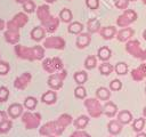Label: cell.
<instances>
[{
	"label": "cell",
	"mask_w": 146,
	"mask_h": 137,
	"mask_svg": "<svg viewBox=\"0 0 146 137\" xmlns=\"http://www.w3.org/2000/svg\"><path fill=\"white\" fill-rule=\"evenodd\" d=\"M15 53L17 57L27 61H41L44 57V48L42 46H34L30 48L22 45H16Z\"/></svg>",
	"instance_id": "1"
},
{
	"label": "cell",
	"mask_w": 146,
	"mask_h": 137,
	"mask_svg": "<svg viewBox=\"0 0 146 137\" xmlns=\"http://www.w3.org/2000/svg\"><path fill=\"white\" fill-rule=\"evenodd\" d=\"M125 50L129 55L135 58L145 61L146 59V49L140 47V42L138 40H129L125 43Z\"/></svg>",
	"instance_id": "2"
},
{
	"label": "cell",
	"mask_w": 146,
	"mask_h": 137,
	"mask_svg": "<svg viewBox=\"0 0 146 137\" xmlns=\"http://www.w3.org/2000/svg\"><path fill=\"white\" fill-rule=\"evenodd\" d=\"M84 106L91 118H99L104 113L103 106L98 98H87L84 100Z\"/></svg>",
	"instance_id": "3"
},
{
	"label": "cell",
	"mask_w": 146,
	"mask_h": 137,
	"mask_svg": "<svg viewBox=\"0 0 146 137\" xmlns=\"http://www.w3.org/2000/svg\"><path fill=\"white\" fill-rule=\"evenodd\" d=\"M22 121L26 129H35L40 126L41 122V114L34 112H25L22 114Z\"/></svg>",
	"instance_id": "4"
},
{
	"label": "cell",
	"mask_w": 146,
	"mask_h": 137,
	"mask_svg": "<svg viewBox=\"0 0 146 137\" xmlns=\"http://www.w3.org/2000/svg\"><path fill=\"white\" fill-rule=\"evenodd\" d=\"M137 13L132 9H125L116 19V24L120 27H128L131 23L137 21Z\"/></svg>",
	"instance_id": "5"
},
{
	"label": "cell",
	"mask_w": 146,
	"mask_h": 137,
	"mask_svg": "<svg viewBox=\"0 0 146 137\" xmlns=\"http://www.w3.org/2000/svg\"><path fill=\"white\" fill-rule=\"evenodd\" d=\"M66 75H67V72L65 70H62L59 72H56V73L51 74L48 78L47 83H48V86L52 90H58V89H60L63 87V82H64Z\"/></svg>",
	"instance_id": "6"
},
{
	"label": "cell",
	"mask_w": 146,
	"mask_h": 137,
	"mask_svg": "<svg viewBox=\"0 0 146 137\" xmlns=\"http://www.w3.org/2000/svg\"><path fill=\"white\" fill-rule=\"evenodd\" d=\"M29 22V17L25 13H18L16 14L11 21L7 23V30H14L18 31L21 27H23L26 23Z\"/></svg>",
	"instance_id": "7"
},
{
	"label": "cell",
	"mask_w": 146,
	"mask_h": 137,
	"mask_svg": "<svg viewBox=\"0 0 146 137\" xmlns=\"http://www.w3.org/2000/svg\"><path fill=\"white\" fill-rule=\"evenodd\" d=\"M65 40L60 37H48L43 41V47L49 49H64L65 48Z\"/></svg>",
	"instance_id": "8"
},
{
	"label": "cell",
	"mask_w": 146,
	"mask_h": 137,
	"mask_svg": "<svg viewBox=\"0 0 146 137\" xmlns=\"http://www.w3.org/2000/svg\"><path fill=\"white\" fill-rule=\"evenodd\" d=\"M40 135L42 136H59L60 132L57 128V124H56V121H49L47 123H44L40 130H39Z\"/></svg>",
	"instance_id": "9"
},
{
	"label": "cell",
	"mask_w": 146,
	"mask_h": 137,
	"mask_svg": "<svg viewBox=\"0 0 146 137\" xmlns=\"http://www.w3.org/2000/svg\"><path fill=\"white\" fill-rule=\"evenodd\" d=\"M31 79H32L31 73L25 72V73H23L22 75H19L18 78L15 79V81H14V87H15L16 89L23 90V89H25V88L29 86V83L31 82Z\"/></svg>",
	"instance_id": "10"
},
{
	"label": "cell",
	"mask_w": 146,
	"mask_h": 137,
	"mask_svg": "<svg viewBox=\"0 0 146 137\" xmlns=\"http://www.w3.org/2000/svg\"><path fill=\"white\" fill-rule=\"evenodd\" d=\"M72 121H73V120H72V116H71L70 114H66V113L62 114V115L56 120V124H57V128H58L60 135L63 134V131L65 130V128L72 123Z\"/></svg>",
	"instance_id": "11"
},
{
	"label": "cell",
	"mask_w": 146,
	"mask_h": 137,
	"mask_svg": "<svg viewBox=\"0 0 146 137\" xmlns=\"http://www.w3.org/2000/svg\"><path fill=\"white\" fill-rule=\"evenodd\" d=\"M41 24H42V26L44 27V30L47 32L52 33V32H55L57 30V27L59 25V18H57L55 16H50L46 22H43Z\"/></svg>",
	"instance_id": "12"
},
{
	"label": "cell",
	"mask_w": 146,
	"mask_h": 137,
	"mask_svg": "<svg viewBox=\"0 0 146 137\" xmlns=\"http://www.w3.org/2000/svg\"><path fill=\"white\" fill-rule=\"evenodd\" d=\"M133 34H135L133 29H131V27H123V29H121L116 33V39L120 42H125V41H129L130 38L133 37Z\"/></svg>",
	"instance_id": "13"
},
{
	"label": "cell",
	"mask_w": 146,
	"mask_h": 137,
	"mask_svg": "<svg viewBox=\"0 0 146 137\" xmlns=\"http://www.w3.org/2000/svg\"><path fill=\"white\" fill-rule=\"evenodd\" d=\"M131 78L135 81H141L146 78V64H140L138 67L131 71Z\"/></svg>",
	"instance_id": "14"
},
{
	"label": "cell",
	"mask_w": 146,
	"mask_h": 137,
	"mask_svg": "<svg viewBox=\"0 0 146 137\" xmlns=\"http://www.w3.org/2000/svg\"><path fill=\"white\" fill-rule=\"evenodd\" d=\"M36 16L39 18V21L41 23L46 22L51 15H50V9H49V6L48 5H41L36 8Z\"/></svg>",
	"instance_id": "15"
},
{
	"label": "cell",
	"mask_w": 146,
	"mask_h": 137,
	"mask_svg": "<svg viewBox=\"0 0 146 137\" xmlns=\"http://www.w3.org/2000/svg\"><path fill=\"white\" fill-rule=\"evenodd\" d=\"M91 41V37H90V33H80L78 37H76V47L80 48V49H83L86 48L87 46H89Z\"/></svg>",
	"instance_id": "16"
},
{
	"label": "cell",
	"mask_w": 146,
	"mask_h": 137,
	"mask_svg": "<svg viewBox=\"0 0 146 137\" xmlns=\"http://www.w3.org/2000/svg\"><path fill=\"white\" fill-rule=\"evenodd\" d=\"M19 32L18 31H14V30H7L5 32V39L8 43L10 45H17L19 41Z\"/></svg>",
	"instance_id": "17"
},
{
	"label": "cell",
	"mask_w": 146,
	"mask_h": 137,
	"mask_svg": "<svg viewBox=\"0 0 146 137\" xmlns=\"http://www.w3.org/2000/svg\"><path fill=\"white\" fill-rule=\"evenodd\" d=\"M99 33L100 35L103 37V39L105 40H111L112 38L115 37V34L117 33L116 32V27L115 26H105V27H102L99 30Z\"/></svg>",
	"instance_id": "18"
},
{
	"label": "cell",
	"mask_w": 146,
	"mask_h": 137,
	"mask_svg": "<svg viewBox=\"0 0 146 137\" xmlns=\"http://www.w3.org/2000/svg\"><path fill=\"white\" fill-rule=\"evenodd\" d=\"M8 114H9V116L13 118V119L18 118L19 115L23 114V106H22L21 104H18V103L11 104V105L8 107Z\"/></svg>",
	"instance_id": "19"
},
{
	"label": "cell",
	"mask_w": 146,
	"mask_h": 137,
	"mask_svg": "<svg viewBox=\"0 0 146 137\" xmlns=\"http://www.w3.org/2000/svg\"><path fill=\"white\" fill-rule=\"evenodd\" d=\"M103 111H104V114H105V115H107V116H110V118H113V116L117 113V106H116L113 102L108 100V102H106L105 105L103 106Z\"/></svg>",
	"instance_id": "20"
},
{
	"label": "cell",
	"mask_w": 146,
	"mask_h": 137,
	"mask_svg": "<svg viewBox=\"0 0 146 137\" xmlns=\"http://www.w3.org/2000/svg\"><path fill=\"white\" fill-rule=\"evenodd\" d=\"M46 35V30L43 26H35L31 31V38L34 41H41Z\"/></svg>",
	"instance_id": "21"
},
{
	"label": "cell",
	"mask_w": 146,
	"mask_h": 137,
	"mask_svg": "<svg viewBox=\"0 0 146 137\" xmlns=\"http://www.w3.org/2000/svg\"><path fill=\"white\" fill-rule=\"evenodd\" d=\"M107 128L111 135H117L122 130V123L119 120H111L107 124Z\"/></svg>",
	"instance_id": "22"
},
{
	"label": "cell",
	"mask_w": 146,
	"mask_h": 137,
	"mask_svg": "<svg viewBox=\"0 0 146 137\" xmlns=\"http://www.w3.org/2000/svg\"><path fill=\"white\" fill-rule=\"evenodd\" d=\"M87 30L88 33H96L100 30V22L98 18H90L87 22Z\"/></svg>",
	"instance_id": "23"
},
{
	"label": "cell",
	"mask_w": 146,
	"mask_h": 137,
	"mask_svg": "<svg viewBox=\"0 0 146 137\" xmlns=\"http://www.w3.org/2000/svg\"><path fill=\"white\" fill-rule=\"evenodd\" d=\"M56 99H57V95L54 90H48L44 94H42V96H41V100L44 104H48V105L54 104L56 102Z\"/></svg>",
	"instance_id": "24"
},
{
	"label": "cell",
	"mask_w": 146,
	"mask_h": 137,
	"mask_svg": "<svg viewBox=\"0 0 146 137\" xmlns=\"http://www.w3.org/2000/svg\"><path fill=\"white\" fill-rule=\"evenodd\" d=\"M97 55H98V58H99L100 61L106 62V61H108V59L111 58V56H112V51H111V49H110L108 47L103 46V47H100V48L98 49Z\"/></svg>",
	"instance_id": "25"
},
{
	"label": "cell",
	"mask_w": 146,
	"mask_h": 137,
	"mask_svg": "<svg viewBox=\"0 0 146 137\" xmlns=\"http://www.w3.org/2000/svg\"><path fill=\"white\" fill-rule=\"evenodd\" d=\"M117 120L122 123V124H128L132 121V115L128 110H123L121 112H119L117 114Z\"/></svg>",
	"instance_id": "26"
},
{
	"label": "cell",
	"mask_w": 146,
	"mask_h": 137,
	"mask_svg": "<svg viewBox=\"0 0 146 137\" xmlns=\"http://www.w3.org/2000/svg\"><path fill=\"white\" fill-rule=\"evenodd\" d=\"M42 67H43V70H44L46 72L51 73V74L58 72L57 68H56V66H55V64H54V62H52V58H46V59H43V62H42Z\"/></svg>",
	"instance_id": "27"
},
{
	"label": "cell",
	"mask_w": 146,
	"mask_h": 137,
	"mask_svg": "<svg viewBox=\"0 0 146 137\" xmlns=\"http://www.w3.org/2000/svg\"><path fill=\"white\" fill-rule=\"evenodd\" d=\"M96 96L100 100H108L111 97V91L105 87H99L96 90Z\"/></svg>",
	"instance_id": "28"
},
{
	"label": "cell",
	"mask_w": 146,
	"mask_h": 137,
	"mask_svg": "<svg viewBox=\"0 0 146 137\" xmlns=\"http://www.w3.org/2000/svg\"><path fill=\"white\" fill-rule=\"evenodd\" d=\"M82 30H83V25L80 22H72L67 27V31L72 34H80L82 33Z\"/></svg>",
	"instance_id": "29"
},
{
	"label": "cell",
	"mask_w": 146,
	"mask_h": 137,
	"mask_svg": "<svg viewBox=\"0 0 146 137\" xmlns=\"http://www.w3.org/2000/svg\"><path fill=\"white\" fill-rule=\"evenodd\" d=\"M89 123V118L87 115H80L78 119H75L74 121V126L76 129H80V130H83V128L87 127V124Z\"/></svg>",
	"instance_id": "30"
},
{
	"label": "cell",
	"mask_w": 146,
	"mask_h": 137,
	"mask_svg": "<svg viewBox=\"0 0 146 137\" xmlns=\"http://www.w3.org/2000/svg\"><path fill=\"white\" fill-rule=\"evenodd\" d=\"M59 18H60V21L64 22V23H71V21H72V18H73V14H72V11H71L70 9L63 8V9L60 10V13H59Z\"/></svg>",
	"instance_id": "31"
},
{
	"label": "cell",
	"mask_w": 146,
	"mask_h": 137,
	"mask_svg": "<svg viewBox=\"0 0 146 137\" xmlns=\"http://www.w3.org/2000/svg\"><path fill=\"white\" fill-rule=\"evenodd\" d=\"M73 78H74V81H75L79 86H82V84L87 81V79H88V74H87L84 71H78V72L74 73Z\"/></svg>",
	"instance_id": "32"
},
{
	"label": "cell",
	"mask_w": 146,
	"mask_h": 137,
	"mask_svg": "<svg viewBox=\"0 0 146 137\" xmlns=\"http://www.w3.org/2000/svg\"><path fill=\"white\" fill-rule=\"evenodd\" d=\"M36 104H38V100H36V98L35 97H33V96H29V97H26L25 98V100H24V107L25 108H27V110H34L35 107H36Z\"/></svg>",
	"instance_id": "33"
},
{
	"label": "cell",
	"mask_w": 146,
	"mask_h": 137,
	"mask_svg": "<svg viewBox=\"0 0 146 137\" xmlns=\"http://www.w3.org/2000/svg\"><path fill=\"white\" fill-rule=\"evenodd\" d=\"M114 70H115L116 74H119V75H124V74L128 73V65H127L124 62H119V63L115 64Z\"/></svg>",
	"instance_id": "34"
},
{
	"label": "cell",
	"mask_w": 146,
	"mask_h": 137,
	"mask_svg": "<svg viewBox=\"0 0 146 137\" xmlns=\"http://www.w3.org/2000/svg\"><path fill=\"white\" fill-rule=\"evenodd\" d=\"M144 127H145V119H144V118H138V119H136V120L133 121V123H132V129H133L136 132L143 131Z\"/></svg>",
	"instance_id": "35"
},
{
	"label": "cell",
	"mask_w": 146,
	"mask_h": 137,
	"mask_svg": "<svg viewBox=\"0 0 146 137\" xmlns=\"http://www.w3.org/2000/svg\"><path fill=\"white\" fill-rule=\"evenodd\" d=\"M96 65H97V59H96V57L94 55H90V56H88L86 58V61H84V67L87 70H92V68L96 67Z\"/></svg>",
	"instance_id": "36"
},
{
	"label": "cell",
	"mask_w": 146,
	"mask_h": 137,
	"mask_svg": "<svg viewBox=\"0 0 146 137\" xmlns=\"http://www.w3.org/2000/svg\"><path fill=\"white\" fill-rule=\"evenodd\" d=\"M113 70H114V67L110 63H106L105 62V63H103V64L99 65V72L103 75H110L113 72Z\"/></svg>",
	"instance_id": "37"
},
{
	"label": "cell",
	"mask_w": 146,
	"mask_h": 137,
	"mask_svg": "<svg viewBox=\"0 0 146 137\" xmlns=\"http://www.w3.org/2000/svg\"><path fill=\"white\" fill-rule=\"evenodd\" d=\"M74 96L79 99H84L86 96H87V91H86V88L83 86H78L75 89H74Z\"/></svg>",
	"instance_id": "38"
},
{
	"label": "cell",
	"mask_w": 146,
	"mask_h": 137,
	"mask_svg": "<svg viewBox=\"0 0 146 137\" xmlns=\"http://www.w3.org/2000/svg\"><path fill=\"white\" fill-rule=\"evenodd\" d=\"M23 9H24L25 13L31 14V13H33L35 10V3L32 0H27V1H25L23 3Z\"/></svg>",
	"instance_id": "39"
},
{
	"label": "cell",
	"mask_w": 146,
	"mask_h": 137,
	"mask_svg": "<svg viewBox=\"0 0 146 137\" xmlns=\"http://www.w3.org/2000/svg\"><path fill=\"white\" fill-rule=\"evenodd\" d=\"M11 127H13V123H11L10 120L3 121V122L0 124V134H6V132H8V131L11 129Z\"/></svg>",
	"instance_id": "40"
},
{
	"label": "cell",
	"mask_w": 146,
	"mask_h": 137,
	"mask_svg": "<svg viewBox=\"0 0 146 137\" xmlns=\"http://www.w3.org/2000/svg\"><path fill=\"white\" fill-rule=\"evenodd\" d=\"M8 97H9V90H8V88L5 87V86L0 87V103L6 102L8 99Z\"/></svg>",
	"instance_id": "41"
},
{
	"label": "cell",
	"mask_w": 146,
	"mask_h": 137,
	"mask_svg": "<svg viewBox=\"0 0 146 137\" xmlns=\"http://www.w3.org/2000/svg\"><path fill=\"white\" fill-rule=\"evenodd\" d=\"M122 88V82L117 79H114L110 82V89L113 90V91H119L120 89Z\"/></svg>",
	"instance_id": "42"
},
{
	"label": "cell",
	"mask_w": 146,
	"mask_h": 137,
	"mask_svg": "<svg viewBox=\"0 0 146 137\" xmlns=\"http://www.w3.org/2000/svg\"><path fill=\"white\" fill-rule=\"evenodd\" d=\"M10 70V66L7 62L0 61V75H6Z\"/></svg>",
	"instance_id": "43"
},
{
	"label": "cell",
	"mask_w": 146,
	"mask_h": 137,
	"mask_svg": "<svg viewBox=\"0 0 146 137\" xmlns=\"http://www.w3.org/2000/svg\"><path fill=\"white\" fill-rule=\"evenodd\" d=\"M114 5H115L116 8L122 9V10H125V9H128L129 1L128 0H114Z\"/></svg>",
	"instance_id": "44"
},
{
	"label": "cell",
	"mask_w": 146,
	"mask_h": 137,
	"mask_svg": "<svg viewBox=\"0 0 146 137\" xmlns=\"http://www.w3.org/2000/svg\"><path fill=\"white\" fill-rule=\"evenodd\" d=\"M86 5H87V7L89 9L95 10V9H97L99 7V1L98 0H86Z\"/></svg>",
	"instance_id": "45"
},
{
	"label": "cell",
	"mask_w": 146,
	"mask_h": 137,
	"mask_svg": "<svg viewBox=\"0 0 146 137\" xmlns=\"http://www.w3.org/2000/svg\"><path fill=\"white\" fill-rule=\"evenodd\" d=\"M52 62H54V64H55V66H56L58 72L63 70V62H62V59L59 57H52Z\"/></svg>",
	"instance_id": "46"
},
{
	"label": "cell",
	"mask_w": 146,
	"mask_h": 137,
	"mask_svg": "<svg viewBox=\"0 0 146 137\" xmlns=\"http://www.w3.org/2000/svg\"><path fill=\"white\" fill-rule=\"evenodd\" d=\"M70 137H90V135H89L88 132L83 131V130L78 129V130H76V131H74Z\"/></svg>",
	"instance_id": "47"
},
{
	"label": "cell",
	"mask_w": 146,
	"mask_h": 137,
	"mask_svg": "<svg viewBox=\"0 0 146 137\" xmlns=\"http://www.w3.org/2000/svg\"><path fill=\"white\" fill-rule=\"evenodd\" d=\"M7 120V115H6V113L3 112V111H0V124L3 122V121H6Z\"/></svg>",
	"instance_id": "48"
},
{
	"label": "cell",
	"mask_w": 146,
	"mask_h": 137,
	"mask_svg": "<svg viewBox=\"0 0 146 137\" xmlns=\"http://www.w3.org/2000/svg\"><path fill=\"white\" fill-rule=\"evenodd\" d=\"M136 137H146V134L145 132H143V131H140V132H138L137 134V136Z\"/></svg>",
	"instance_id": "49"
},
{
	"label": "cell",
	"mask_w": 146,
	"mask_h": 137,
	"mask_svg": "<svg viewBox=\"0 0 146 137\" xmlns=\"http://www.w3.org/2000/svg\"><path fill=\"white\" fill-rule=\"evenodd\" d=\"M3 27H5V22H3V21L0 18V31H1Z\"/></svg>",
	"instance_id": "50"
},
{
	"label": "cell",
	"mask_w": 146,
	"mask_h": 137,
	"mask_svg": "<svg viewBox=\"0 0 146 137\" xmlns=\"http://www.w3.org/2000/svg\"><path fill=\"white\" fill-rule=\"evenodd\" d=\"M15 1L18 2V3H22V5H23V3H24L25 1H27V0H15Z\"/></svg>",
	"instance_id": "51"
},
{
	"label": "cell",
	"mask_w": 146,
	"mask_h": 137,
	"mask_svg": "<svg viewBox=\"0 0 146 137\" xmlns=\"http://www.w3.org/2000/svg\"><path fill=\"white\" fill-rule=\"evenodd\" d=\"M55 1H56V0H46V2H47V3H54Z\"/></svg>",
	"instance_id": "52"
},
{
	"label": "cell",
	"mask_w": 146,
	"mask_h": 137,
	"mask_svg": "<svg viewBox=\"0 0 146 137\" xmlns=\"http://www.w3.org/2000/svg\"><path fill=\"white\" fill-rule=\"evenodd\" d=\"M143 114H144V116L146 118V106L144 107V110H143Z\"/></svg>",
	"instance_id": "53"
},
{
	"label": "cell",
	"mask_w": 146,
	"mask_h": 137,
	"mask_svg": "<svg viewBox=\"0 0 146 137\" xmlns=\"http://www.w3.org/2000/svg\"><path fill=\"white\" fill-rule=\"evenodd\" d=\"M143 35H144V39H145V40H146V30H145V31H144V34H143Z\"/></svg>",
	"instance_id": "54"
},
{
	"label": "cell",
	"mask_w": 146,
	"mask_h": 137,
	"mask_svg": "<svg viewBox=\"0 0 146 137\" xmlns=\"http://www.w3.org/2000/svg\"><path fill=\"white\" fill-rule=\"evenodd\" d=\"M141 1H143V3H144V5H146V0H141Z\"/></svg>",
	"instance_id": "55"
},
{
	"label": "cell",
	"mask_w": 146,
	"mask_h": 137,
	"mask_svg": "<svg viewBox=\"0 0 146 137\" xmlns=\"http://www.w3.org/2000/svg\"><path fill=\"white\" fill-rule=\"evenodd\" d=\"M128 1H137V0H128Z\"/></svg>",
	"instance_id": "56"
},
{
	"label": "cell",
	"mask_w": 146,
	"mask_h": 137,
	"mask_svg": "<svg viewBox=\"0 0 146 137\" xmlns=\"http://www.w3.org/2000/svg\"><path fill=\"white\" fill-rule=\"evenodd\" d=\"M47 137H56V136H47Z\"/></svg>",
	"instance_id": "57"
},
{
	"label": "cell",
	"mask_w": 146,
	"mask_h": 137,
	"mask_svg": "<svg viewBox=\"0 0 146 137\" xmlns=\"http://www.w3.org/2000/svg\"><path fill=\"white\" fill-rule=\"evenodd\" d=\"M145 92H146V84H145Z\"/></svg>",
	"instance_id": "58"
}]
</instances>
